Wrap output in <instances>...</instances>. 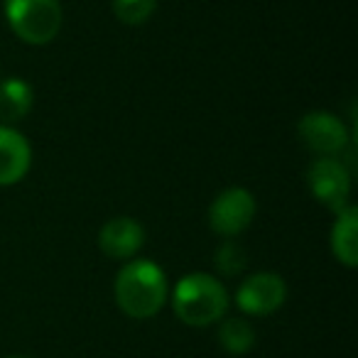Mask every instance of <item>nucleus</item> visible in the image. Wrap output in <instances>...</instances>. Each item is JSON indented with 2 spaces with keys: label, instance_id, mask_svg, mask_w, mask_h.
<instances>
[{
  "label": "nucleus",
  "instance_id": "obj_11",
  "mask_svg": "<svg viewBox=\"0 0 358 358\" xmlns=\"http://www.w3.org/2000/svg\"><path fill=\"white\" fill-rule=\"evenodd\" d=\"M35 103V91L20 76H8L0 79V120L6 125L17 123L32 110Z\"/></svg>",
  "mask_w": 358,
  "mask_h": 358
},
{
  "label": "nucleus",
  "instance_id": "obj_5",
  "mask_svg": "<svg viewBox=\"0 0 358 358\" xmlns=\"http://www.w3.org/2000/svg\"><path fill=\"white\" fill-rule=\"evenodd\" d=\"M255 196L245 187H229L209 206V226L221 238H236L241 236L255 219Z\"/></svg>",
  "mask_w": 358,
  "mask_h": 358
},
{
  "label": "nucleus",
  "instance_id": "obj_1",
  "mask_svg": "<svg viewBox=\"0 0 358 358\" xmlns=\"http://www.w3.org/2000/svg\"><path fill=\"white\" fill-rule=\"evenodd\" d=\"M118 309L130 319H152L169 299V282L164 270L152 260H125L113 282Z\"/></svg>",
  "mask_w": 358,
  "mask_h": 358
},
{
  "label": "nucleus",
  "instance_id": "obj_7",
  "mask_svg": "<svg viewBox=\"0 0 358 358\" xmlns=\"http://www.w3.org/2000/svg\"><path fill=\"white\" fill-rule=\"evenodd\" d=\"M287 299V282L278 273H253L236 289V307L245 317H270Z\"/></svg>",
  "mask_w": 358,
  "mask_h": 358
},
{
  "label": "nucleus",
  "instance_id": "obj_15",
  "mask_svg": "<svg viewBox=\"0 0 358 358\" xmlns=\"http://www.w3.org/2000/svg\"><path fill=\"white\" fill-rule=\"evenodd\" d=\"M8 358H32V356H25V353H13V356H8Z\"/></svg>",
  "mask_w": 358,
  "mask_h": 358
},
{
  "label": "nucleus",
  "instance_id": "obj_12",
  "mask_svg": "<svg viewBox=\"0 0 358 358\" xmlns=\"http://www.w3.org/2000/svg\"><path fill=\"white\" fill-rule=\"evenodd\" d=\"M216 336L231 356H245L255 346V329L245 317H224L219 322Z\"/></svg>",
  "mask_w": 358,
  "mask_h": 358
},
{
  "label": "nucleus",
  "instance_id": "obj_2",
  "mask_svg": "<svg viewBox=\"0 0 358 358\" xmlns=\"http://www.w3.org/2000/svg\"><path fill=\"white\" fill-rule=\"evenodd\" d=\"M174 317L187 327H211L226 317L231 297L226 285L216 275L189 273L169 292Z\"/></svg>",
  "mask_w": 358,
  "mask_h": 358
},
{
  "label": "nucleus",
  "instance_id": "obj_10",
  "mask_svg": "<svg viewBox=\"0 0 358 358\" xmlns=\"http://www.w3.org/2000/svg\"><path fill=\"white\" fill-rule=\"evenodd\" d=\"M331 253L346 268L358 265V209L348 204L346 209L336 211V221L331 226Z\"/></svg>",
  "mask_w": 358,
  "mask_h": 358
},
{
  "label": "nucleus",
  "instance_id": "obj_14",
  "mask_svg": "<svg viewBox=\"0 0 358 358\" xmlns=\"http://www.w3.org/2000/svg\"><path fill=\"white\" fill-rule=\"evenodd\" d=\"M214 265L219 270V275L234 278V275H238L245 268V250L236 243V238H224L219 248H216Z\"/></svg>",
  "mask_w": 358,
  "mask_h": 358
},
{
  "label": "nucleus",
  "instance_id": "obj_4",
  "mask_svg": "<svg viewBox=\"0 0 358 358\" xmlns=\"http://www.w3.org/2000/svg\"><path fill=\"white\" fill-rule=\"evenodd\" d=\"M309 194L329 211H341L351 204V172L338 157H317L307 167Z\"/></svg>",
  "mask_w": 358,
  "mask_h": 358
},
{
  "label": "nucleus",
  "instance_id": "obj_3",
  "mask_svg": "<svg viewBox=\"0 0 358 358\" xmlns=\"http://www.w3.org/2000/svg\"><path fill=\"white\" fill-rule=\"evenodd\" d=\"M3 13L17 40L32 47L55 42L64 22L59 0H3Z\"/></svg>",
  "mask_w": 358,
  "mask_h": 358
},
{
  "label": "nucleus",
  "instance_id": "obj_13",
  "mask_svg": "<svg viewBox=\"0 0 358 358\" xmlns=\"http://www.w3.org/2000/svg\"><path fill=\"white\" fill-rule=\"evenodd\" d=\"M159 0H113V13L123 25L140 27L152 17Z\"/></svg>",
  "mask_w": 358,
  "mask_h": 358
},
{
  "label": "nucleus",
  "instance_id": "obj_8",
  "mask_svg": "<svg viewBox=\"0 0 358 358\" xmlns=\"http://www.w3.org/2000/svg\"><path fill=\"white\" fill-rule=\"evenodd\" d=\"M145 245V229L130 216L108 219L99 231V248L113 260H133Z\"/></svg>",
  "mask_w": 358,
  "mask_h": 358
},
{
  "label": "nucleus",
  "instance_id": "obj_9",
  "mask_svg": "<svg viewBox=\"0 0 358 358\" xmlns=\"http://www.w3.org/2000/svg\"><path fill=\"white\" fill-rule=\"evenodd\" d=\"M32 167L30 140L13 125H0V187H13Z\"/></svg>",
  "mask_w": 358,
  "mask_h": 358
},
{
  "label": "nucleus",
  "instance_id": "obj_6",
  "mask_svg": "<svg viewBox=\"0 0 358 358\" xmlns=\"http://www.w3.org/2000/svg\"><path fill=\"white\" fill-rule=\"evenodd\" d=\"M297 135L302 145L317 157H336L348 145V128L329 110H309L299 118Z\"/></svg>",
  "mask_w": 358,
  "mask_h": 358
}]
</instances>
